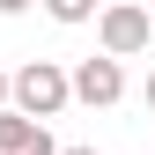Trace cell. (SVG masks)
Here are the masks:
<instances>
[{"label":"cell","instance_id":"obj_1","mask_svg":"<svg viewBox=\"0 0 155 155\" xmlns=\"http://www.w3.org/2000/svg\"><path fill=\"white\" fill-rule=\"evenodd\" d=\"M74 104V74L59 59H22L15 67V111H30V118H59Z\"/></svg>","mask_w":155,"mask_h":155},{"label":"cell","instance_id":"obj_2","mask_svg":"<svg viewBox=\"0 0 155 155\" xmlns=\"http://www.w3.org/2000/svg\"><path fill=\"white\" fill-rule=\"evenodd\" d=\"M148 37H155V22H148V8H133V0H118V8L96 15V52H111V59H140Z\"/></svg>","mask_w":155,"mask_h":155},{"label":"cell","instance_id":"obj_3","mask_svg":"<svg viewBox=\"0 0 155 155\" xmlns=\"http://www.w3.org/2000/svg\"><path fill=\"white\" fill-rule=\"evenodd\" d=\"M126 96V67L111 59V52H96V59L74 67V104H89V111H111Z\"/></svg>","mask_w":155,"mask_h":155},{"label":"cell","instance_id":"obj_4","mask_svg":"<svg viewBox=\"0 0 155 155\" xmlns=\"http://www.w3.org/2000/svg\"><path fill=\"white\" fill-rule=\"evenodd\" d=\"M0 155H59V140L45 133V118H30V111H0Z\"/></svg>","mask_w":155,"mask_h":155},{"label":"cell","instance_id":"obj_5","mask_svg":"<svg viewBox=\"0 0 155 155\" xmlns=\"http://www.w3.org/2000/svg\"><path fill=\"white\" fill-rule=\"evenodd\" d=\"M45 15H52V22H96V0H45Z\"/></svg>","mask_w":155,"mask_h":155},{"label":"cell","instance_id":"obj_6","mask_svg":"<svg viewBox=\"0 0 155 155\" xmlns=\"http://www.w3.org/2000/svg\"><path fill=\"white\" fill-rule=\"evenodd\" d=\"M8 104H15V74L0 67V111H8Z\"/></svg>","mask_w":155,"mask_h":155},{"label":"cell","instance_id":"obj_7","mask_svg":"<svg viewBox=\"0 0 155 155\" xmlns=\"http://www.w3.org/2000/svg\"><path fill=\"white\" fill-rule=\"evenodd\" d=\"M37 8V0H0V15H30Z\"/></svg>","mask_w":155,"mask_h":155},{"label":"cell","instance_id":"obj_8","mask_svg":"<svg viewBox=\"0 0 155 155\" xmlns=\"http://www.w3.org/2000/svg\"><path fill=\"white\" fill-rule=\"evenodd\" d=\"M140 104H148V111H155V67H148V89H140Z\"/></svg>","mask_w":155,"mask_h":155},{"label":"cell","instance_id":"obj_9","mask_svg":"<svg viewBox=\"0 0 155 155\" xmlns=\"http://www.w3.org/2000/svg\"><path fill=\"white\" fill-rule=\"evenodd\" d=\"M59 155H96V148H59Z\"/></svg>","mask_w":155,"mask_h":155}]
</instances>
